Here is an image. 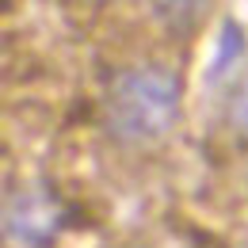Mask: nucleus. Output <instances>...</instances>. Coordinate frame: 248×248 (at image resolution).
Wrapping results in <instances>:
<instances>
[{"mask_svg": "<svg viewBox=\"0 0 248 248\" xmlns=\"http://www.w3.org/2000/svg\"><path fill=\"white\" fill-rule=\"evenodd\" d=\"M0 229L19 248H46L62 233V206L50 191H23L8 202Z\"/></svg>", "mask_w": 248, "mask_h": 248, "instance_id": "2", "label": "nucleus"}, {"mask_svg": "<svg viewBox=\"0 0 248 248\" xmlns=\"http://www.w3.org/2000/svg\"><path fill=\"white\" fill-rule=\"evenodd\" d=\"M149 8H153V16L164 27H172V31H195L206 19V12L214 8V0H149Z\"/></svg>", "mask_w": 248, "mask_h": 248, "instance_id": "3", "label": "nucleus"}, {"mask_svg": "<svg viewBox=\"0 0 248 248\" xmlns=\"http://www.w3.org/2000/svg\"><path fill=\"white\" fill-rule=\"evenodd\" d=\"M180 103H184V88L176 69L160 62H141L123 69L111 80L103 99V119L115 141L141 149L172 134V126L180 123Z\"/></svg>", "mask_w": 248, "mask_h": 248, "instance_id": "1", "label": "nucleus"}]
</instances>
